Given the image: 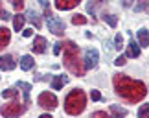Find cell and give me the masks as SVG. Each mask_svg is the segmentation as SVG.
I'll list each match as a JSON object with an SVG mask.
<instances>
[{
  "instance_id": "7402d4cb",
  "label": "cell",
  "mask_w": 149,
  "mask_h": 118,
  "mask_svg": "<svg viewBox=\"0 0 149 118\" xmlns=\"http://www.w3.org/2000/svg\"><path fill=\"white\" fill-rule=\"evenodd\" d=\"M103 20H105L111 28H116V24H118V20H116V17H114V15H107L105 13V15H103Z\"/></svg>"
},
{
  "instance_id": "484cf974",
  "label": "cell",
  "mask_w": 149,
  "mask_h": 118,
  "mask_svg": "<svg viewBox=\"0 0 149 118\" xmlns=\"http://www.w3.org/2000/svg\"><path fill=\"white\" fill-rule=\"evenodd\" d=\"M90 98H92L94 102H100V100H101V94H100V91H90Z\"/></svg>"
},
{
  "instance_id": "ffe728a7",
  "label": "cell",
  "mask_w": 149,
  "mask_h": 118,
  "mask_svg": "<svg viewBox=\"0 0 149 118\" xmlns=\"http://www.w3.org/2000/svg\"><path fill=\"white\" fill-rule=\"evenodd\" d=\"M72 24H76V26L87 24V17H85V15H74L72 17Z\"/></svg>"
},
{
  "instance_id": "ac0fdd59",
  "label": "cell",
  "mask_w": 149,
  "mask_h": 118,
  "mask_svg": "<svg viewBox=\"0 0 149 118\" xmlns=\"http://www.w3.org/2000/svg\"><path fill=\"white\" fill-rule=\"evenodd\" d=\"M111 111H112V115L116 118H125V116H127V111L122 109L120 105H111Z\"/></svg>"
},
{
  "instance_id": "ba28073f",
  "label": "cell",
  "mask_w": 149,
  "mask_h": 118,
  "mask_svg": "<svg viewBox=\"0 0 149 118\" xmlns=\"http://www.w3.org/2000/svg\"><path fill=\"white\" fill-rule=\"evenodd\" d=\"M79 2H81V0H55V8L61 9V11H68V9L76 8Z\"/></svg>"
},
{
  "instance_id": "d6a6232c",
  "label": "cell",
  "mask_w": 149,
  "mask_h": 118,
  "mask_svg": "<svg viewBox=\"0 0 149 118\" xmlns=\"http://www.w3.org/2000/svg\"><path fill=\"white\" fill-rule=\"evenodd\" d=\"M122 4H123V8H131V6H133V0H122Z\"/></svg>"
},
{
  "instance_id": "83f0119b",
  "label": "cell",
  "mask_w": 149,
  "mask_h": 118,
  "mask_svg": "<svg viewBox=\"0 0 149 118\" xmlns=\"http://www.w3.org/2000/svg\"><path fill=\"white\" fill-rule=\"evenodd\" d=\"M11 2H13V6H15V9H17V11L24 8V2H22V0H11Z\"/></svg>"
},
{
  "instance_id": "603a6c76",
  "label": "cell",
  "mask_w": 149,
  "mask_h": 118,
  "mask_svg": "<svg viewBox=\"0 0 149 118\" xmlns=\"http://www.w3.org/2000/svg\"><path fill=\"white\" fill-rule=\"evenodd\" d=\"M17 94H19V91H15V89H6V91L2 92L4 98H15Z\"/></svg>"
},
{
  "instance_id": "277c9868",
  "label": "cell",
  "mask_w": 149,
  "mask_h": 118,
  "mask_svg": "<svg viewBox=\"0 0 149 118\" xmlns=\"http://www.w3.org/2000/svg\"><path fill=\"white\" fill-rule=\"evenodd\" d=\"M22 113H24V105H20L19 102H9L0 109V115L6 118H15V116H20Z\"/></svg>"
},
{
  "instance_id": "e575fe53",
  "label": "cell",
  "mask_w": 149,
  "mask_h": 118,
  "mask_svg": "<svg viewBox=\"0 0 149 118\" xmlns=\"http://www.w3.org/2000/svg\"><path fill=\"white\" fill-rule=\"evenodd\" d=\"M0 15H2V8H0Z\"/></svg>"
},
{
  "instance_id": "8fae6325",
  "label": "cell",
  "mask_w": 149,
  "mask_h": 118,
  "mask_svg": "<svg viewBox=\"0 0 149 118\" xmlns=\"http://www.w3.org/2000/svg\"><path fill=\"white\" fill-rule=\"evenodd\" d=\"M33 52L35 54H44V50H46V39L44 37H35V41H33Z\"/></svg>"
},
{
  "instance_id": "5b68a950",
  "label": "cell",
  "mask_w": 149,
  "mask_h": 118,
  "mask_svg": "<svg viewBox=\"0 0 149 118\" xmlns=\"http://www.w3.org/2000/svg\"><path fill=\"white\" fill-rule=\"evenodd\" d=\"M37 102H39L41 107L48 109V111H54L57 107V98H55V94H52V92H41Z\"/></svg>"
},
{
  "instance_id": "f546056e",
  "label": "cell",
  "mask_w": 149,
  "mask_h": 118,
  "mask_svg": "<svg viewBox=\"0 0 149 118\" xmlns=\"http://www.w3.org/2000/svg\"><path fill=\"white\" fill-rule=\"evenodd\" d=\"M61 48H63V44H61V43H55V44H54V54L59 55V54H61Z\"/></svg>"
},
{
  "instance_id": "1f68e13d",
  "label": "cell",
  "mask_w": 149,
  "mask_h": 118,
  "mask_svg": "<svg viewBox=\"0 0 149 118\" xmlns=\"http://www.w3.org/2000/svg\"><path fill=\"white\" fill-rule=\"evenodd\" d=\"M22 33H24V37H31L33 35V30H31V28H28V30H24Z\"/></svg>"
},
{
  "instance_id": "9c48e42d",
  "label": "cell",
  "mask_w": 149,
  "mask_h": 118,
  "mask_svg": "<svg viewBox=\"0 0 149 118\" xmlns=\"http://www.w3.org/2000/svg\"><path fill=\"white\" fill-rule=\"evenodd\" d=\"M15 66L17 63L11 55H0V70H13Z\"/></svg>"
},
{
  "instance_id": "5bb4252c",
  "label": "cell",
  "mask_w": 149,
  "mask_h": 118,
  "mask_svg": "<svg viewBox=\"0 0 149 118\" xmlns=\"http://www.w3.org/2000/svg\"><path fill=\"white\" fill-rule=\"evenodd\" d=\"M138 44L140 46H149V31L146 30V28H140L138 30Z\"/></svg>"
},
{
  "instance_id": "d4e9b609",
  "label": "cell",
  "mask_w": 149,
  "mask_h": 118,
  "mask_svg": "<svg viewBox=\"0 0 149 118\" xmlns=\"http://www.w3.org/2000/svg\"><path fill=\"white\" fill-rule=\"evenodd\" d=\"M92 118H111V115H107L105 111H96L92 115Z\"/></svg>"
},
{
  "instance_id": "7a4b0ae2",
  "label": "cell",
  "mask_w": 149,
  "mask_h": 118,
  "mask_svg": "<svg viewBox=\"0 0 149 118\" xmlns=\"http://www.w3.org/2000/svg\"><path fill=\"white\" fill-rule=\"evenodd\" d=\"M63 59H65V66L72 74L76 76H85V65L79 59V46L72 41H66L63 44Z\"/></svg>"
},
{
  "instance_id": "30bf717a",
  "label": "cell",
  "mask_w": 149,
  "mask_h": 118,
  "mask_svg": "<svg viewBox=\"0 0 149 118\" xmlns=\"http://www.w3.org/2000/svg\"><path fill=\"white\" fill-rule=\"evenodd\" d=\"M9 41H11V31L8 30V28L0 26V50L8 46V44H9Z\"/></svg>"
},
{
  "instance_id": "836d02e7",
  "label": "cell",
  "mask_w": 149,
  "mask_h": 118,
  "mask_svg": "<svg viewBox=\"0 0 149 118\" xmlns=\"http://www.w3.org/2000/svg\"><path fill=\"white\" fill-rule=\"evenodd\" d=\"M39 118H52V116H50V115H41Z\"/></svg>"
},
{
  "instance_id": "cb8c5ba5",
  "label": "cell",
  "mask_w": 149,
  "mask_h": 118,
  "mask_svg": "<svg viewBox=\"0 0 149 118\" xmlns=\"http://www.w3.org/2000/svg\"><path fill=\"white\" fill-rule=\"evenodd\" d=\"M122 44H123L122 33H118V35H116V39H114V48H116V50H122Z\"/></svg>"
},
{
  "instance_id": "f1b7e54d",
  "label": "cell",
  "mask_w": 149,
  "mask_h": 118,
  "mask_svg": "<svg viewBox=\"0 0 149 118\" xmlns=\"http://www.w3.org/2000/svg\"><path fill=\"white\" fill-rule=\"evenodd\" d=\"M147 8V0H140V4L136 6V11H144Z\"/></svg>"
},
{
  "instance_id": "3957f363",
  "label": "cell",
  "mask_w": 149,
  "mask_h": 118,
  "mask_svg": "<svg viewBox=\"0 0 149 118\" xmlns=\"http://www.w3.org/2000/svg\"><path fill=\"white\" fill-rule=\"evenodd\" d=\"M85 105H87V96L81 89H74L65 100V111L72 116L81 115L85 111Z\"/></svg>"
},
{
  "instance_id": "d6986e66",
  "label": "cell",
  "mask_w": 149,
  "mask_h": 118,
  "mask_svg": "<svg viewBox=\"0 0 149 118\" xmlns=\"http://www.w3.org/2000/svg\"><path fill=\"white\" fill-rule=\"evenodd\" d=\"M24 20H26V17H22V15H17L15 19H13V28H15L17 31L22 30V26H24Z\"/></svg>"
},
{
  "instance_id": "44dd1931",
  "label": "cell",
  "mask_w": 149,
  "mask_h": 118,
  "mask_svg": "<svg viewBox=\"0 0 149 118\" xmlns=\"http://www.w3.org/2000/svg\"><path fill=\"white\" fill-rule=\"evenodd\" d=\"M138 118H149V103L140 105V109H138Z\"/></svg>"
},
{
  "instance_id": "2e32d148",
  "label": "cell",
  "mask_w": 149,
  "mask_h": 118,
  "mask_svg": "<svg viewBox=\"0 0 149 118\" xmlns=\"http://www.w3.org/2000/svg\"><path fill=\"white\" fill-rule=\"evenodd\" d=\"M26 19H28V20H31L33 24H35V28H41V17H39V13H37V11L30 9V11L26 13Z\"/></svg>"
},
{
  "instance_id": "e0dca14e",
  "label": "cell",
  "mask_w": 149,
  "mask_h": 118,
  "mask_svg": "<svg viewBox=\"0 0 149 118\" xmlns=\"http://www.w3.org/2000/svg\"><path fill=\"white\" fill-rule=\"evenodd\" d=\"M19 89H22V92H24V102L30 103V91H31V85H30V83H24V81H19Z\"/></svg>"
},
{
  "instance_id": "8992f818",
  "label": "cell",
  "mask_w": 149,
  "mask_h": 118,
  "mask_svg": "<svg viewBox=\"0 0 149 118\" xmlns=\"http://www.w3.org/2000/svg\"><path fill=\"white\" fill-rule=\"evenodd\" d=\"M98 61H100V54H98V50L88 48L87 52H85V68H94V66L98 65Z\"/></svg>"
},
{
  "instance_id": "52a82bcc",
  "label": "cell",
  "mask_w": 149,
  "mask_h": 118,
  "mask_svg": "<svg viewBox=\"0 0 149 118\" xmlns=\"http://www.w3.org/2000/svg\"><path fill=\"white\" fill-rule=\"evenodd\" d=\"M48 28H50V31L54 33V35H63V33H65V22L61 19H57V17L48 19Z\"/></svg>"
},
{
  "instance_id": "4316f807",
  "label": "cell",
  "mask_w": 149,
  "mask_h": 118,
  "mask_svg": "<svg viewBox=\"0 0 149 118\" xmlns=\"http://www.w3.org/2000/svg\"><path fill=\"white\" fill-rule=\"evenodd\" d=\"M114 65H116V66H123V65H125V55H120V57H116V59H114Z\"/></svg>"
},
{
  "instance_id": "7c38bea8",
  "label": "cell",
  "mask_w": 149,
  "mask_h": 118,
  "mask_svg": "<svg viewBox=\"0 0 149 118\" xmlns=\"http://www.w3.org/2000/svg\"><path fill=\"white\" fill-rule=\"evenodd\" d=\"M68 83V76H54V80H52V87L55 89V91H59L63 89Z\"/></svg>"
},
{
  "instance_id": "9a60e30c",
  "label": "cell",
  "mask_w": 149,
  "mask_h": 118,
  "mask_svg": "<svg viewBox=\"0 0 149 118\" xmlns=\"http://www.w3.org/2000/svg\"><path fill=\"white\" fill-rule=\"evenodd\" d=\"M20 68L22 70H31L33 68V57H31V55H22V57H20Z\"/></svg>"
},
{
  "instance_id": "4dcf8cb0",
  "label": "cell",
  "mask_w": 149,
  "mask_h": 118,
  "mask_svg": "<svg viewBox=\"0 0 149 118\" xmlns=\"http://www.w3.org/2000/svg\"><path fill=\"white\" fill-rule=\"evenodd\" d=\"M0 19H2V20H9L11 17H9V13H8V11H2V15H0Z\"/></svg>"
},
{
  "instance_id": "4fadbf2b",
  "label": "cell",
  "mask_w": 149,
  "mask_h": 118,
  "mask_svg": "<svg viewBox=\"0 0 149 118\" xmlns=\"http://www.w3.org/2000/svg\"><path fill=\"white\" fill-rule=\"evenodd\" d=\"M138 55H140V48H138L134 39H131L129 46H127V57H138Z\"/></svg>"
},
{
  "instance_id": "6da1fadb",
  "label": "cell",
  "mask_w": 149,
  "mask_h": 118,
  "mask_svg": "<svg viewBox=\"0 0 149 118\" xmlns=\"http://www.w3.org/2000/svg\"><path fill=\"white\" fill-rule=\"evenodd\" d=\"M112 83H114V91L131 103H136V102H140V100H144L146 94H147V87L144 83L138 81V80H131L127 76L116 74Z\"/></svg>"
}]
</instances>
